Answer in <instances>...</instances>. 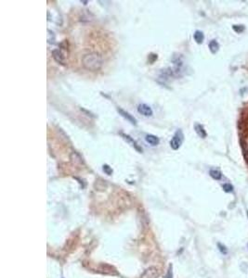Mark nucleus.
Instances as JSON below:
<instances>
[{
	"mask_svg": "<svg viewBox=\"0 0 248 278\" xmlns=\"http://www.w3.org/2000/svg\"><path fill=\"white\" fill-rule=\"evenodd\" d=\"M82 64L88 71L96 72L102 67L103 60L101 56L99 53L91 52L86 54L84 57L82 58Z\"/></svg>",
	"mask_w": 248,
	"mask_h": 278,
	"instance_id": "obj_1",
	"label": "nucleus"
},
{
	"mask_svg": "<svg viewBox=\"0 0 248 278\" xmlns=\"http://www.w3.org/2000/svg\"><path fill=\"white\" fill-rule=\"evenodd\" d=\"M184 140V135L183 132L180 129L176 132V134L174 135V136L172 137V139L170 140V147L172 149L177 150L180 148V146L182 145Z\"/></svg>",
	"mask_w": 248,
	"mask_h": 278,
	"instance_id": "obj_2",
	"label": "nucleus"
},
{
	"mask_svg": "<svg viewBox=\"0 0 248 278\" xmlns=\"http://www.w3.org/2000/svg\"><path fill=\"white\" fill-rule=\"evenodd\" d=\"M159 270L156 267H150L144 271L140 278H158L159 277Z\"/></svg>",
	"mask_w": 248,
	"mask_h": 278,
	"instance_id": "obj_3",
	"label": "nucleus"
},
{
	"mask_svg": "<svg viewBox=\"0 0 248 278\" xmlns=\"http://www.w3.org/2000/svg\"><path fill=\"white\" fill-rule=\"evenodd\" d=\"M137 111H139V113H140L141 115L145 117H151L153 114V109H151V108L149 105H147V104H140V105L137 106Z\"/></svg>",
	"mask_w": 248,
	"mask_h": 278,
	"instance_id": "obj_4",
	"label": "nucleus"
},
{
	"mask_svg": "<svg viewBox=\"0 0 248 278\" xmlns=\"http://www.w3.org/2000/svg\"><path fill=\"white\" fill-rule=\"evenodd\" d=\"M51 54H52V57H53V59H55V61L58 62L59 64H61V65H64V64H65L64 55H63V53L61 52L60 49H54V50H52Z\"/></svg>",
	"mask_w": 248,
	"mask_h": 278,
	"instance_id": "obj_5",
	"label": "nucleus"
},
{
	"mask_svg": "<svg viewBox=\"0 0 248 278\" xmlns=\"http://www.w3.org/2000/svg\"><path fill=\"white\" fill-rule=\"evenodd\" d=\"M117 111H118L119 114H120L122 117H124L125 119H127L129 122H131V123L134 124V125H137V120H136V118H134L131 114H129L127 111L124 110L122 108H117Z\"/></svg>",
	"mask_w": 248,
	"mask_h": 278,
	"instance_id": "obj_6",
	"label": "nucleus"
},
{
	"mask_svg": "<svg viewBox=\"0 0 248 278\" xmlns=\"http://www.w3.org/2000/svg\"><path fill=\"white\" fill-rule=\"evenodd\" d=\"M121 135L123 136V138L125 139L126 141H127L129 144H131V146H132V147H133V148H134L137 151H139L140 153H141V152H142V148L140 147V145L137 144V143L134 140V139H133L131 136L128 135L124 134V133H121Z\"/></svg>",
	"mask_w": 248,
	"mask_h": 278,
	"instance_id": "obj_7",
	"label": "nucleus"
},
{
	"mask_svg": "<svg viewBox=\"0 0 248 278\" xmlns=\"http://www.w3.org/2000/svg\"><path fill=\"white\" fill-rule=\"evenodd\" d=\"M194 130H195V132H196V134H197L200 137H201V138H205L206 135H207V134H206V132H205V130H204V127L203 126L202 124L196 123V124L194 125Z\"/></svg>",
	"mask_w": 248,
	"mask_h": 278,
	"instance_id": "obj_8",
	"label": "nucleus"
},
{
	"mask_svg": "<svg viewBox=\"0 0 248 278\" xmlns=\"http://www.w3.org/2000/svg\"><path fill=\"white\" fill-rule=\"evenodd\" d=\"M145 139H146V142L149 143L151 146H157L158 144H159V142H160L159 137H157L154 135H147L145 136Z\"/></svg>",
	"mask_w": 248,
	"mask_h": 278,
	"instance_id": "obj_9",
	"label": "nucleus"
},
{
	"mask_svg": "<svg viewBox=\"0 0 248 278\" xmlns=\"http://www.w3.org/2000/svg\"><path fill=\"white\" fill-rule=\"evenodd\" d=\"M208 46H209V49H210V51L213 53V54H215V53H217V51H218V49H219V45H218V43L216 41V40H212V41H210L209 42V45H208Z\"/></svg>",
	"mask_w": 248,
	"mask_h": 278,
	"instance_id": "obj_10",
	"label": "nucleus"
},
{
	"mask_svg": "<svg viewBox=\"0 0 248 278\" xmlns=\"http://www.w3.org/2000/svg\"><path fill=\"white\" fill-rule=\"evenodd\" d=\"M193 38H194V40L196 41V43L202 44L203 41H204V35L203 32H201V31H195V33H194V34H193Z\"/></svg>",
	"mask_w": 248,
	"mask_h": 278,
	"instance_id": "obj_11",
	"label": "nucleus"
},
{
	"mask_svg": "<svg viewBox=\"0 0 248 278\" xmlns=\"http://www.w3.org/2000/svg\"><path fill=\"white\" fill-rule=\"evenodd\" d=\"M209 174L213 179H215V180H220L222 178V173L218 170H211L209 172Z\"/></svg>",
	"mask_w": 248,
	"mask_h": 278,
	"instance_id": "obj_12",
	"label": "nucleus"
},
{
	"mask_svg": "<svg viewBox=\"0 0 248 278\" xmlns=\"http://www.w3.org/2000/svg\"><path fill=\"white\" fill-rule=\"evenodd\" d=\"M55 34L52 31L50 30H47V42H49V44H54L55 43Z\"/></svg>",
	"mask_w": 248,
	"mask_h": 278,
	"instance_id": "obj_13",
	"label": "nucleus"
},
{
	"mask_svg": "<svg viewBox=\"0 0 248 278\" xmlns=\"http://www.w3.org/2000/svg\"><path fill=\"white\" fill-rule=\"evenodd\" d=\"M102 170H103V172H104L106 174H108V175H111L112 173H113V169H112L109 165H107V164H104V165L102 166Z\"/></svg>",
	"mask_w": 248,
	"mask_h": 278,
	"instance_id": "obj_14",
	"label": "nucleus"
},
{
	"mask_svg": "<svg viewBox=\"0 0 248 278\" xmlns=\"http://www.w3.org/2000/svg\"><path fill=\"white\" fill-rule=\"evenodd\" d=\"M222 187H223V190L226 193H231V192L233 191V186L231 184H224L222 185Z\"/></svg>",
	"mask_w": 248,
	"mask_h": 278,
	"instance_id": "obj_15",
	"label": "nucleus"
},
{
	"mask_svg": "<svg viewBox=\"0 0 248 278\" xmlns=\"http://www.w3.org/2000/svg\"><path fill=\"white\" fill-rule=\"evenodd\" d=\"M232 29L235 31L236 33H243L244 31V26L242 25V24H241V25H233Z\"/></svg>",
	"mask_w": 248,
	"mask_h": 278,
	"instance_id": "obj_16",
	"label": "nucleus"
},
{
	"mask_svg": "<svg viewBox=\"0 0 248 278\" xmlns=\"http://www.w3.org/2000/svg\"><path fill=\"white\" fill-rule=\"evenodd\" d=\"M217 247H218L219 251L221 252L222 254H227V253H228V249H227V248H226L225 246H223L222 244H220V243H218V244H217Z\"/></svg>",
	"mask_w": 248,
	"mask_h": 278,
	"instance_id": "obj_17",
	"label": "nucleus"
},
{
	"mask_svg": "<svg viewBox=\"0 0 248 278\" xmlns=\"http://www.w3.org/2000/svg\"><path fill=\"white\" fill-rule=\"evenodd\" d=\"M157 59V55L156 54H150L149 55V57H148V60H149V62L150 63H153L154 62V60H156Z\"/></svg>",
	"mask_w": 248,
	"mask_h": 278,
	"instance_id": "obj_18",
	"label": "nucleus"
},
{
	"mask_svg": "<svg viewBox=\"0 0 248 278\" xmlns=\"http://www.w3.org/2000/svg\"><path fill=\"white\" fill-rule=\"evenodd\" d=\"M167 278H173V274H172V265H169L168 272H167Z\"/></svg>",
	"mask_w": 248,
	"mask_h": 278,
	"instance_id": "obj_19",
	"label": "nucleus"
},
{
	"mask_svg": "<svg viewBox=\"0 0 248 278\" xmlns=\"http://www.w3.org/2000/svg\"><path fill=\"white\" fill-rule=\"evenodd\" d=\"M245 159H246V162H247V164H248V157H245Z\"/></svg>",
	"mask_w": 248,
	"mask_h": 278,
	"instance_id": "obj_20",
	"label": "nucleus"
},
{
	"mask_svg": "<svg viewBox=\"0 0 248 278\" xmlns=\"http://www.w3.org/2000/svg\"><path fill=\"white\" fill-rule=\"evenodd\" d=\"M247 217H248V211H247Z\"/></svg>",
	"mask_w": 248,
	"mask_h": 278,
	"instance_id": "obj_21",
	"label": "nucleus"
}]
</instances>
